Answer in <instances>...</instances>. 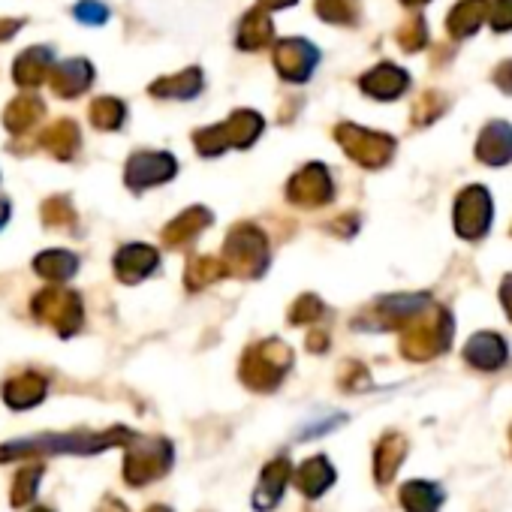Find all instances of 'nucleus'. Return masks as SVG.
<instances>
[{
    "label": "nucleus",
    "mask_w": 512,
    "mask_h": 512,
    "mask_svg": "<svg viewBox=\"0 0 512 512\" xmlns=\"http://www.w3.org/2000/svg\"><path fill=\"white\" fill-rule=\"evenodd\" d=\"M130 431L124 428H109L106 434H40L28 440H13L0 446V464L16 461V458H31V455H94L109 446L127 443Z\"/></svg>",
    "instance_id": "nucleus-1"
},
{
    "label": "nucleus",
    "mask_w": 512,
    "mask_h": 512,
    "mask_svg": "<svg viewBox=\"0 0 512 512\" xmlns=\"http://www.w3.org/2000/svg\"><path fill=\"white\" fill-rule=\"evenodd\" d=\"M175 461L172 443L163 437H130V446L124 452V479L133 488H142L148 482H157L169 473Z\"/></svg>",
    "instance_id": "nucleus-2"
},
{
    "label": "nucleus",
    "mask_w": 512,
    "mask_h": 512,
    "mask_svg": "<svg viewBox=\"0 0 512 512\" xmlns=\"http://www.w3.org/2000/svg\"><path fill=\"white\" fill-rule=\"evenodd\" d=\"M290 479H293V464H290V458L281 455V458L269 461V464L263 467V473H260V482H256L253 509H256V512H269V509H275V506L281 503V497H284Z\"/></svg>",
    "instance_id": "nucleus-3"
},
{
    "label": "nucleus",
    "mask_w": 512,
    "mask_h": 512,
    "mask_svg": "<svg viewBox=\"0 0 512 512\" xmlns=\"http://www.w3.org/2000/svg\"><path fill=\"white\" fill-rule=\"evenodd\" d=\"M338 473L332 467V461L326 455H314L308 458L299 470H296V488L305 494V497H320L326 494L332 485H335Z\"/></svg>",
    "instance_id": "nucleus-4"
},
{
    "label": "nucleus",
    "mask_w": 512,
    "mask_h": 512,
    "mask_svg": "<svg viewBox=\"0 0 512 512\" xmlns=\"http://www.w3.org/2000/svg\"><path fill=\"white\" fill-rule=\"evenodd\" d=\"M398 500H401L404 512H440V506L446 503V491L437 482L413 479V482L401 485Z\"/></svg>",
    "instance_id": "nucleus-5"
},
{
    "label": "nucleus",
    "mask_w": 512,
    "mask_h": 512,
    "mask_svg": "<svg viewBox=\"0 0 512 512\" xmlns=\"http://www.w3.org/2000/svg\"><path fill=\"white\" fill-rule=\"evenodd\" d=\"M407 458V437L401 434H386L377 449H374V479L377 485H389L398 473V467Z\"/></svg>",
    "instance_id": "nucleus-6"
},
{
    "label": "nucleus",
    "mask_w": 512,
    "mask_h": 512,
    "mask_svg": "<svg viewBox=\"0 0 512 512\" xmlns=\"http://www.w3.org/2000/svg\"><path fill=\"white\" fill-rule=\"evenodd\" d=\"M467 362L482 368V371H494L506 362V347L500 338H491V335H479L476 341H470L467 347Z\"/></svg>",
    "instance_id": "nucleus-7"
},
{
    "label": "nucleus",
    "mask_w": 512,
    "mask_h": 512,
    "mask_svg": "<svg viewBox=\"0 0 512 512\" xmlns=\"http://www.w3.org/2000/svg\"><path fill=\"white\" fill-rule=\"evenodd\" d=\"M43 395H46V383H43L40 377H34V374H28V377H22V380H16V383L7 386V401H10V407H16V410L40 404Z\"/></svg>",
    "instance_id": "nucleus-8"
},
{
    "label": "nucleus",
    "mask_w": 512,
    "mask_h": 512,
    "mask_svg": "<svg viewBox=\"0 0 512 512\" xmlns=\"http://www.w3.org/2000/svg\"><path fill=\"white\" fill-rule=\"evenodd\" d=\"M40 479H43V464H40V461H34V464L22 467V470H19V476H16V482H13V506H25V503H31V500L37 497V485H40Z\"/></svg>",
    "instance_id": "nucleus-9"
},
{
    "label": "nucleus",
    "mask_w": 512,
    "mask_h": 512,
    "mask_svg": "<svg viewBox=\"0 0 512 512\" xmlns=\"http://www.w3.org/2000/svg\"><path fill=\"white\" fill-rule=\"evenodd\" d=\"M97 512H130L118 497H112V494H106L103 500H100V506H97Z\"/></svg>",
    "instance_id": "nucleus-10"
},
{
    "label": "nucleus",
    "mask_w": 512,
    "mask_h": 512,
    "mask_svg": "<svg viewBox=\"0 0 512 512\" xmlns=\"http://www.w3.org/2000/svg\"><path fill=\"white\" fill-rule=\"evenodd\" d=\"M145 512H172L169 506H151V509H145Z\"/></svg>",
    "instance_id": "nucleus-11"
},
{
    "label": "nucleus",
    "mask_w": 512,
    "mask_h": 512,
    "mask_svg": "<svg viewBox=\"0 0 512 512\" xmlns=\"http://www.w3.org/2000/svg\"><path fill=\"white\" fill-rule=\"evenodd\" d=\"M31 512H52V509H46V506H37V509H31Z\"/></svg>",
    "instance_id": "nucleus-12"
},
{
    "label": "nucleus",
    "mask_w": 512,
    "mask_h": 512,
    "mask_svg": "<svg viewBox=\"0 0 512 512\" xmlns=\"http://www.w3.org/2000/svg\"><path fill=\"white\" fill-rule=\"evenodd\" d=\"M509 437H512V434H509Z\"/></svg>",
    "instance_id": "nucleus-13"
}]
</instances>
